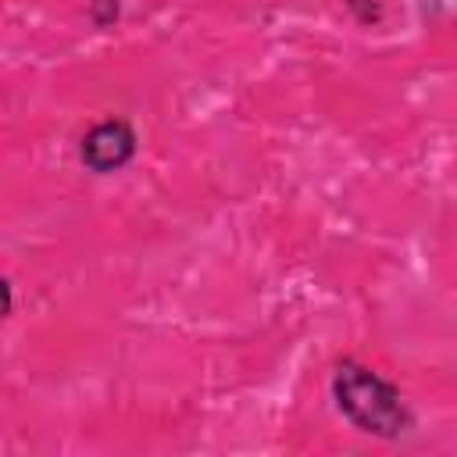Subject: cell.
I'll return each instance as SVG.
<instances>
[{"label":"cell","instance_id":"2","mask_svg":"<svg viewBox=\"0 0 457 457\" xmlns=\"http://www.w3.org/2000/svg\"><path fill=\"white\" fill-rule=\"evenodd\" d=\"M132 132H129V125H121V121H104V125H96L89 136H86V143H82V157H86V164L89 168H96V171H114V168H121L129 157H132Z\"/></svg>","mask_w":457,"mask_h":457},{"label":"cell","instance_id":"1","mask_svg":"<svg viewBox=\"0 0 457 457\" xmlns=\"http://www.w3.org/2000/svg\"><path fill=\"white\" fill-rule=\"evenodd\" d=\"M336 396L350 421H357L368 432L389 436L407 425V411L389 382H382L375 371L361 364H343L336 375Z\"/></svg>","mask_w":457,"mask_h":457}]
</instances>
